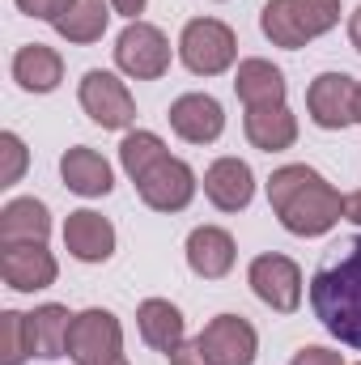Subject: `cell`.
<instances>
[{"instance_id": "cell-20", "label": "cell", "mask_w": 361, "mask_h": 365, "mask_svg": "<svg viewBox=\"0 0 361 365\" xmlns=\"http://www.w3.org/2000/svg\"><path fill=\"white\" fill-rule=\"evenodd\" d=\"M247 140L264 153H280V149H293L298 140V115L276 102V106H251L247 110Z\"/></svg>"}, {"instance_id": "cell-4", "label": "cell", "mask_w": 361, "mask_h": 365, "mask_svg": "<svg viewBox=\"0 0 361 365\" xmlns=\"http://www.w3.org/2000/svg\"><path fill=\"white\" fill-rule=\"evenodd\" d=\"M234 56H238V38H234V30H230L225 21H217V17H195V21L183 26L179 60L187 64V73H195V77H217V73H225V68L234 64Z\"/></svg>"}, {"instance_id": "cell-26", "label": "cell", "mask_w": 361, "mask_h": 365, "mask_svg": "<svg viewBox=\"0 0 361 365\" xmlns=\"http://www.w3.org/2000/svg\"><path fill=\"white\" fill-rule=\"evenodd\" d=\"M30 353V323L21 310H0V365H21Z\"/></svg>"}, {"instance_id": "cell-21", "label": "cell", "mask_w": 361, "mask_h": 365, "mask_svg": "<svg viewBox=\"0 0 361 365\" xmlns=\"http://www.w3.org/2000/svg\"><path fill=\"white\" fill-rule=\"evenodd\" d=\"M26 323H30V353H34V357L56 361V357L68 353V331H73L68 306L47 302V306H39L34 314H26Z\"/></svg>"}, {"instance_id": "cell-31", "label": "cell", "mask_w": 361, "mask_h": 365, "mask_svg": "<svg viewBox=\"0 0 361 365\" xmlns=\"http://www.w3.org/2000/svg\"><path fill=\"white\" fill-rule=\"evenodd\" d=\"M145 4H149V0H111V9H115L119 17H128V21H141Z\"/></svg>"}, {"instance_id": "cell-15", "label": "cell", "mask_w": 361, "mask_h": 365, "mask_svg": "<svg viewBox=\"0 0 361 365\" xmlns=\"http://www.w3.org/2000/svg\"><path fill=\"white\" fill-rule=\"evenodd\" d=\"M204 195L221 212H243L255 200V175L243 158H217L204 170Z\"/></svg>"}, {"instance_id": "cell-3", "label": "cell", "mask_w": 361, "mask_h": 365, "mask_svg": "<svg viewBox=\"0 0 361 365\" xmlns=\"http://www.w3.org/2000/svg\"><path fill=\"white\" fill-rule=\"evenodd\" d=\"M336 21H340V0H268L260 13V30L272 38V47L285 51L306 47Z\"/></svg>"}, {"instance_id": "cell-10", "label": "cell", "mask_w": 361, "mask_h": 365, "mask_svg": "<svg viewBox=\"0 0 361 365\" xmlns=\"http://www.w3.org/2000/svg\"><path fill=\"white\" fill-rule=\"evenodd\" d=\"M141 200L153 208V212H183L191 200H195V170L183 162V158H162L145 179L136 182Z\"/></svg>"}, {"instance_id": "cell-17", "label": "cell", "mask_w": 361, "mask_h": 365, "mask_svg": "<svg viewBox=\"0 0 361 365\" xmlns=\"http://www.w3.org/2000/svg\"><path fill=\"white\" fill-rule=\"evenodd\" d=\"M51 234V212L43 200L34 195H17L0 208V247H30V242H47Z\"/></svg>"}, {"instance_id": "cell-34", "label": "cell", "mask_w": 361, "mask_h": 365, "mask_svg": "<svg viewBox=\"0 0 361 365\" xmlns=\"http://www.w3.org/2000/svg\"><path fill=\"white\" fill-rule=\"evenodd\" d=\"M353 123H361V81H357V93H353Z\"/></svg>"}, {"instance_id": "cell-36", "label": "cell", "mask_w": 361, "mask_h": 365, "mask_svg": "<svg viewBox=\"0 0 361 365\" xmlns=\"http://www.w3.org/2000/svg\"><path fill=\"white\" fill-rule=\"evenodd\" d=\"M357 365H361V361H357Z\"/></svg>"}, {"instance_id": "cell-19", "label": "cell", "mask_w": 361, "mask_h": 365, "mask_svg": "<svg viewBox=\"0 0 361 365\" xmlns=\"http://www.w3.org/2000/svg\"><path fill=\"white\" fill-rule=\"evenodd\" d=\"M13 81L26 93H51L64 81V60H60V51H51V47H43V43L17 47V56H13Z\"/></svg>"}, {"instance_id": "cell-23", "label": "cell", "mask_w": 361, "mask_h": 365, "mask_svg": "<svg viewBox=\"0 0 361 365\" xmlns=\"http://www.w3.org/2000/svg\"><path fill=\"white\" fill-rule=\"evenodd\" d=\"M234 93L243 98V106H276L285 102V73L268 60H243L234 73Z\"/></svg>"}, {"instance_id": "cell-28", "label": "cell", "mask_w": 361, "mask_h": 365, "mask_svg": "<svg viewBox=\"0 0 361 365\" xmlns=\"http://www.w3.org/2000/svg\"><path fill=\"white\" fill-rule=\"evenodd\" d=\"M13 4H17V9H21L26 17L51 21V26H56V21H60V17H64L68 9H73V0H13Z\"/></svg>"}, {"instance_id": "cell-22", "label": "cell", "mask_w": 361, "mask_h": 365, "mask_svg": "<svg viewBox=\"0 0 361 365\" xmlns=\"http://www.w3.org/2000/svg\"><path fill=\"white\" fill-rule=\"evenodd\" d=\"M60 175H64V187L68 191L90 195V200L93 195H111V187H115V175H111L106 158L86 149V145H77V149H68L60 158Z\"/></svg>"}, {"instance_id": "cell-16", "label": "cell", "mask_w": 361, "mask_h": 365, "mask_svg": "<svg viewBox=\"0 0 361 365\" xmlns=\"http://www.w3.org/2000/svg\"><path fill=\"white\" fill-rule=\"evenodd\" d=\"M234 259H238V247H234L230 230H221V225H195L191 230V238H187V264H191L195 276L221 280V276H230Z\"/></svg>"}, {"instance_id": "cell-2", "label": "cell", "mask_w": 361, "mask_h": 365, "mask_svg": "<svg viewBox=\"0 0 361 365\" xmlns=\"http://www.w3.org/2000/svg\"><path fill=\"white\" fill-rule=\"evenodd\" d=\"M310 310L340 344L361 353V234L349 238L340 255L315 272Z\"/></svg>"}, {"instance_id": "cell-12", "label": "cell", "mask_w": 361, "mask_h": 365, "mask_svg": "<svg viewBox=\"0 0 361 365\" xmlns=\"http://www.w3.org/2000/svg\"><path fill=\"white\" fill-rule=\"evenodd\" d=\"M0 276L9 289L17 293H39L47 284H56L60 264L47 251V242H30V247H0Z\"/></svg>"}, {"instance_id": "cell-32", "label": "cell", "mask_w": 361, "mask_h": 365, "mask_svg": "<svg viewBox=\"0 0 361 365\" xmlns=\"http://www.w3.org/2000/svg\"><path fill=\"white\" fill-rule=\"evenodd\" d=\"M345 221H353V225H361V191H353V195H345Z\"/></svg>"}, {"instance_id": "cell-1", "label": "cell", "mask_w": 361, "mask_h": 365, "mask_svg": "<svg viewBox=\"0 0 361 365\" xmlns=\"http://www.w3.org/2000/svg\"><path fill=\"white\" fill-rule=\"evenodd\" d=\"M268 204L298 238H323L345 217V195L310 166H280L268 179Z\"/></svg>"}, {"instance_id": "cell-5", "label": "cell", "mask_w": 361, "mask_h": 365, "mask_svg": "<svg viewBox=\"0 0 361 365\" xmlns=\"http://www.w3.org/2000/svg\"><path fill=\"white\" fill-rule=\"evenodd\" d=\"M115 64L132 81H158L171 68V43L149 21H128L115 38Z\"/></svg>"}, {"instance_id": "cell-13", "label": "cell", "mask_w": 361, "mask_h": 365, "mask_svg": "<svg viewBox=\"0 0 361 365\" xmlns=\"http://www.w3.org/2000/svg\"><path fill=\"white\" fill-rule=\"evenodd\" d=\"M171 128L187 145H213L225 132V110L213 93H183L171 102Z\"/></svg>"}, {"instance_id": "cell-33", "label": "cell", "mask_w": 361, "mask_h": 365, "mask_svg": "<svg viewBox=\"0 0 361 365\" xmlns=\"http://www.w3.org/2000/svg\"><path fill=\"white\" fill-rule=\"evenodd\" d=\"M349 43L361 51V4L353 9V17H349Z\"/></svg>"}, {"instance_id": "cell-14", "label": "cell", "mask_w": 361, "mask_h": 365, "mask_svg": "<svg viewBox=\"0 0 361 365\" xmlns=\"http://www.w3.org/2000/svg\"><path fill=\"white\" fill-rule=\"evenodd\" d=\"M64 247L81 264H106L115 255V225L93 208H77L64 221Z\"/></svg>"}, {"instance_id": "cell-6", "label": "cell", "mask_w": 361, "mask_h": 365, "mask_svg": "<svg viewBox=\"0 0 361 365\" xmlns=\"http://www.w3.org/2000/svg\"><path fill=\"white\" fill-rule=\"evenodd\" d=\"M68 357L73 365H115L123 357V327L111 310H81L73 314L68 331Z\"/></svg>"}, {"instance_id": "cell-27", "label": "cell", "mask_w": 361, "mask_h": 365, "mask_svg": "<svg viewBox=\"0 0 361 365\" xmlns=\"http://www.w3.org/2000/svg\"><path fill=\"white\" fill-rule=\"evenodd\" d=\"M26 166H30V153H26L21 136H17V132H4V136H0V187L21 182Z\"/></svg>"}, {"instance_id": "cell-9", "label": "cell", "mask_w": 361, "mask_h": 365, "mask_svg": "<svg viewBox=\"0 0 361 365\" xmlns=\"http://www.w3.org/2000/svg\"><path fill=\"white\" fill-rule=\"evenodd\" d=\"M195 344L204 349V357L213 365H251L255 353H260L255 327H251L247 319H238V314H217V319L195 336Z\"/></svg>"}, {"instance_id": "cell-7", "label": "cell", "mask_w": 361, "mask_h": 365, "mask_svg": "<svg viewBox=\"0 0 361 365\" xmlns=\"http://www.w3.org/2000/svg\"><path fill=\"white\" fill-rule=\"evenodd\" d=\"M77 98H81V110L106 132H119V128H128L136 119V102H132L128 86L115 73H106V68H90L81 77Z\"/></svg>"}, {"instance_id": "cell-18", "label": "cell", "mask_w": 361, "mask_h": 365, "mask_svg": "<svg viewBox=\"0 0 361 365\" xmlns=\"http://www.w3.org/2000/svg\"><path fill=\"white\" fill-rule=\"evenodd\" d=\"M136 327H141V340H145L149 349L166 353V357L179 349L183 336H187V323H183L179 306L166 302V297H145V302L136 306Z\"/></svg>"}, {"instance_id": "cell-25", "label": "cell", "mask_w": 361, "mask_h": 365, "mask_svg": "<svg viewBox=\"0 0 361 365\" xmlns=\"http://www.w3.org/2000/svg\"><path fill=\"white\" fill-rule=\"evenodd\" d=\"M162 158H166V145L153 132H128L123 145H119V162H123V170H128L132 182H141Z\"/></svg>"}, {"instance_id": "cell-24", "label": "cell", "mask_w": 361, "mask_h": 365, "mask_svg": "<svg viewBox=\"0 0 361 365\" xmlns=\"http://www.w3.org/2000/svg\"><path fill=\"white\" fill-rule=\"evenodd\" d=\"M106 4H111V0H73V9L56 21V34L68 38V43H77V47L98 43V38L106 34V21H111Z\"/></svg>"}, {"instance_id": "cell-30", "label": "cell", "mask_w": 361, "mask_h": 365, "mask_svg": "<svg viewBox=\"0 0 361 365\" xmlns=\"http://www.w3.org/2000/svg\"><path fill=\"white\" fill-rule=\"evenodd\" d=\"M171 365H213V361H208V357H204V349H200V344H195V340H191V344H187V340H183L179 349H175V353H171Z\"/></svg>"}, {"instance_id": "cell-29", "label": "cell", "mask_w": 361, "mask_h": 365, "mask_svg": "<svg viewBox=\"0 0 361 365\" xmlns=\"http://www.w3.org/2000/svg\"><path fill=\"white\" fill-rule=\"evenodd\" d=\"M289 365H345V357L340 353H332V349H319V344H306L298 357Z\"/></svg>"}, {"instance_id": "cell-35", "label": "cell", "mask_w": 361, "mask_h": 365, "mask_svg": "<svg viewBox=\"0 0 361 365\" xmlns=\"http://www.w3.org/2000/svg\"><path fill=\"white\" fill-rule=\"evenodd\" d=\"M115 365H128V361H123V357H119V361H115Z\"/></svg>"}, {"instance_id": "cell-8", "label": "cell", "mask_w": 361, "mask_h": 365, "mask_svg": "<svg viewBox=\"0 0 361 365\" xmlns=\"http://www.w3.org/2000/svg\"><path fill=\"white\" fill-rule=\"evenodd\" d=\"M247 280L255 289V297L280 310V314H293L302 306V268L289 259V255H255L251 268H247Z\"/></svg>"}, {"instance_id": "cell-11", "label": "cell", "mask_w": 361, "mask_h": 365, "mask_svg": "<svg viewBox=\"0 0 361 365\" xmlns=\"http://www.w3.org/2000/svg\"><path fill=\"white\" fill-rule=\"evenodd\" d=\"M353 93L357 81L349 73H319L306 90V110L323 132H340L353 123Z\"/></svg>"}]
</instances>
